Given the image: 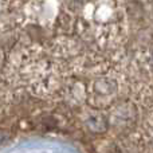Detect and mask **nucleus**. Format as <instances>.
<instances>
[{
	"mask_svg": "<svg viewBox=\"0 0 153 153\" xmlns=\"http://www.w3.org/2000/svg\"><path fill=\"white\" fill-rule=\"evenodd\" d=\"M100 124L106 126V120L103 118L101 114H95V116H93L89 120V128L93 129L94 132H103L102 128H100Z\"/></svg>",
	"mask_w": 153,
	"mask_h": 153,
	"instance_id": "1",
	"label": "nucleus"
}]
</instances>
